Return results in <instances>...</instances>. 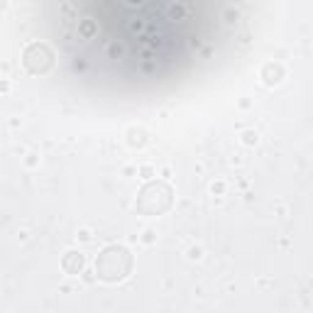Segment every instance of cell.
Wrapping results in <instances>:
<instances>
[{
    "mask_svg": "<svg viewBox=\"0 0 313 313\" xmlns=\"http://www.w3.org/2000/svg\"><path fill=\"white\" fill-rule=\"evenodd\" d=\"M132 252L125 245H105L96 257V277L105 284H120L132 274Z\"/></svg>",
    "mask_w": 313,
    "mask_h": 313,
    "instance_id": "1",
    "label": "cell"
},
{
    "mask_svg": "<svg viewBox=\"0 0 313 313\" xmlns=\"http://www.w3.org/2000/svg\"><path fill=\"white\" fill-rule=\"evenodd\" d=\"M172 206H174V188L169 186L167 181H162V179L147 181L144 186L139 188L137 203H135V208L142 215H147V218L164 215Z\"/></svg>",
    "mask_w": 313,
    "mask_h": 313,
    "instance_id": "2",
    "label": "cell"
},
{
    "mask_svg": "<svg viewBox=\"0 0 313 313\" xmlns=\"http://www.w3.org/2000/svg\"><path fill=\"white\" fill-rule=\"evenodd\" d=\"M54 62H57V54L54 49L47 44V42H32L25 47L22 52V64L25 69L32 73V76H44L54 69Z\"/></svg>",
    "mask_w": 313,
    "mask_h": 313,
    "instance_id": "3",
    "label": "cell"
},
{
    "mask_svg": "<svg viewBox=\"0 0 313 313\" xmlns=\"http://www.w3.org/2000/svg\"><path fill=\"white\" fill-rule=\"evenodd\" d=\"M284 76H286V69L279 62H267L259 69V78H262L264 86H279L284 81Z\"/></svg>",
    "mask_w": 313,
    "mask_h": 313,
    "instance_id": "4",
    "label": "cell"
},
{
    "mask_svg": "<svg viewBox=\"0 0 313 313\" xmlns=\"http://www.w3.org/2000/svg\"><path fill=\"white\" fill-rule=\"evenodd\" d=\"M62 269H64V274H69V277L83 274V269H86V257H83L81 252L69 250L62 257Z\"/></svg>",
    "mask_w": 313,
    "mask_h": 313,
    "instance_id": "5",
    "label": "cell"
},
{
    "mask_svg": "<svg viewBox=\"0 0 313 313\" xmlns=\"http://www.w3.org/2000/svg\"><path fill=\"white\" fill-rule=\"evenodd\" d=\"M125 139H127V144H130L132 149H142V147L149 142V135H147L144 127H130V130L125 132Z\"/></svg>",
    "mask_w": 313,
    "mask_h": 313,
    "instance_id": "6",
    "label": "cell"
},
{
    "mask_svg": "<svg viewBox=\"0 0 313 313\" xmlns=\"http://www.w3.org/2000/svg\"><path fill=\"white\" fill-rule=\"evenodd\" d=\"M243 142H245V144H257V132H254V130H247V132H243Z\"/></svg>",
    "mask_w": 313,
    "mask_h": 313,
    "instance_id": "7",
    "label": "cell"
},
{
    "mask_svg": "<svg viewBox=\"0 0 313 313\" xmlns=\"http://www.w3.org/2000/svg\"><path fill=\"white\" fill-rule=\"evenodd\" d=\"M142 243H144V245H152V243H154V230H144V233H142Z\"/></svg>",
    "mask_w": 313,
    "mask_h": 313,
    "instance_id": "8",
    "label": "cell"
},
{
    "mask_svg": "<svg viewBox=\"0 0 313 313\" xmlns=\"http://www.w3.org/2000/svg\"><path fill=\"white\" fill-rule=\"evenodd\" d=\"M139 174H142V179H152V176H154V169H152V167H142Z\"/></svg>",
    "mask_w": 313,
    "mask_h": 313,
    "instance_id": "9",
    "label": "cell"
},
{
    "mask_svg": "<svg viewBox=\"0 0 313 313\" xmlns=\"http://www.w3.org/2000/svg\"><path fill=\"white\" fill-rule=\"evenodd\" d=\"M10 91V81L7 78H0V93H7Z\"/></svg>",
    "mask_w": 313,
    "mask_h": 313,
    "instance_id": "10",
    "label": "cell"
},
{
    "mask_svg": "<svg viewBox=\"0 0 313 313\" xmlns=\"http://www.w3.org/2000/svg\"><path fill=\"white\" fill-rule=\"evenodd\" d=\"M188 257H191V259H198V257H201V247H191V250H188Z\"/></svg>",
    "mask_w": 313,
    "mask_h": 313,
    "instance_id": "11",
    "label": "cell"
},
{
    "mask_svg": "<svg viewBox=\"0 0 313 313\" xmlns=\"http://www.w3.org/2000/svg\"><path fill=\"white\" fill-rule=\"evenodd\" d=\"M223 184H220V181H218V184H213V193H223Z\"/></svg>",
    "mask_w": 313,
    "mask_h": 313,
    "instance_id": "12",
    "label": "cell"
},
{
    "mask_svg": "<svg viewBox=\"0 0 313 313\" xmlns=\"http://www.w3.org/2000/svg\"><path fill=\"white\" fill-rule=\"evenodd\" d=\"M5 7H7V0H0V12H2Z\"/></svg>",
    "mask_w": 313,
    "mask_h": 313,
    "instance_id": "13",
    "label": "cell"
}]
</instances>
